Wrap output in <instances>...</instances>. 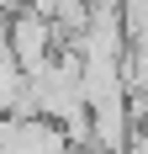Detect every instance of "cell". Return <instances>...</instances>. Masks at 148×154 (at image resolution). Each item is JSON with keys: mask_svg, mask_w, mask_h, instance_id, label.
<instances>
[{"mask_svg": "<svg viewBox=\"0 0 148 154\" xmlns=\"http://www.w3.org/2000/svg\"><path fill=\"white\" fill-rule=\"evenodd\" d=\"M5 43H11V53H16V64L27 69V75H37L53 53H58L69 37H64L53 21H48L43 11H32V5H21V11H11V32H5Z\"/></svg>", "mask_w": 148, "mask_h": 154, "instance_id": "1", "label": "cell"}]
</instances>
